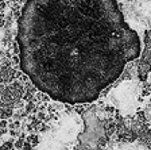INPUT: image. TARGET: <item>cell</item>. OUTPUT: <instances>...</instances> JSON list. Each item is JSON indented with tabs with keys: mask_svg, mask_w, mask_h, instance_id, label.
Returning a JSON list of instances; mask_svg holds the SVG:
<instances>
[{
	"mask_svg": "<svg viewBox=\"0 0 151 150\" xmlns=\"http://www.w3.org/2000/svg\"><path fill=\"white\" fill-rule=\"evenodd\" d=\"M131 31L116 0H27L16 35L20 69L58 103H93L128 64Z\"/></svg>",
	"mask_w": 151,
	"mask_h": 150,
	"instance_id": "1",
	"label": "cell"
},
{
	"mask_svg": "<svg viewBox=\"0 0 151 150\" xmlns=\"http://www.w3.org/2000/svg\"><path fill=\"white\" fill-rule=\"evenodd\" d=\"M23 95H24V84L20 83L19 80H15V81L6 85L4 93L0 96V100L3 103L15 107V104L23 100Z\"/></svg>",
	"mask_w": 151,
	"mask_h": 150,
	"instance_id": "2",
	"label": "cell"
},
{
	"mask_svg": "<svg viewBox=\"0 0 151 150\" xmlns=\"http://www.w3.org/2000/svg\"><path fill=\"white\" fill-rule=\"evenodd\" d=\"M26 142H28V143H31L32 146H38V145L41 143V139H39V135L37 134V133H32V134H28L27 137H26Z\"/></svg>",
	"mask_w": 151,
	"mask_h": 150,
	"instance_id": "3",
	"label": "cell"
},
{
	"mask_svg": "<svg viewBox=\"0 0 151 150\" xmlns=\"http://www.w3.org/2000/svg\"><path fill=\"white\" fill-rule=\"evenodd\" d=\"M145 47H147V49H151V30H147V31L145 33Z\"/></svg>",
	"mask_w": 151,
	"mask_h": 150,
	"instance_id": "4",
	"label": "cell"
},
{
	"mask_svg": "<svg viewBox=\"0 0 151 150\" xmlns=\"http://www.w3.org/2000/svg\"><path fill=\"white\" fill-rule=\"evenodd\" d=\"M14 139H11V141H6L4 143L0 145V150H12L14 149Z\"/></svg>",
	"mask_w": 151,
	"mask_h": 150,
	"instance_id": "5",
	"label": "cell"
},
{
	"mask_svg": "<svg viewBox=\"0 0 151 150\" xmlns=\"http://www.w3.org/2000/svg\"><path fill=\"white\" fill-rule=\"evenodd\" d=\"M9 123L7 122L6 119H0V128H7V126H8Z\"/></svg>",
	"mask_w": 151,
	"mask_h": 150,
	"instance_id": "6",
	"label": "cell"
},
{
	"mask_svg": "<svg viewBox=\"0 0 151 150\" xmlns=\"http://www.w3.org/2000/svg\"><path fill=\"white\" fill-rule=\"evenodd\" d=\"M7 3V0H0V6H3V4Z\"/></svg>",
	"mask_w": 151,
	"mask_h": 150,
	"instance_id": "7",
	"label": "cell"
}]
</instances>
